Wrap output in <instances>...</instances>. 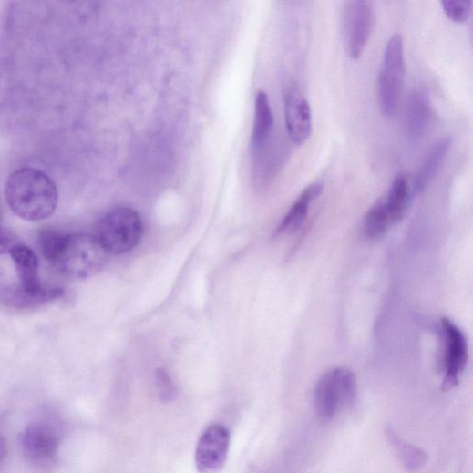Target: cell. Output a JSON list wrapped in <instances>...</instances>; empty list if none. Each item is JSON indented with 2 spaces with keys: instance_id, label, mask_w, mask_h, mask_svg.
Returning <instances> with one entry per match:
<instances>
[{
  "instance_id": "1",
  "label": "cell",
  "mask_w": 473,
  "mask_h": 473,
  "mask_svg": "<svg viewBox=\"0 0 473 473\" xmlns=\"http://www.w3.org/2000/svg\"><path fill=\"white\" fill-rule=\"evenodd\" d=\"M38 245L57 272L73 280L96 276L108 261V253L94 235L44 230L38 234Z\"/></svg>"
},
{
  "instance_id": "2",
  "label": "cell",
  "mask_w": 473,
  "mask_h": 473,
  "mask_svg": "<svg viewBox=\"0 0 473 473\" xmlns=\"http://www.w3.org/2000/svg\"><path fill=\"white\" fill-rule=\"evenodd\" d=\"M5 193L13 212L28 221L48 219L57 206L56 183L46 172L35 168H22L13 172Z\"/></svg>"
},
{
  "instance_id": "3",
  "label": "cell",
  "mask_w": 473,
  "mask_h": 473,
  "mask_svg": "<svg viewBox=\"0 0 473 473\" xmlns=\"http://www.w3.org/2000/svg\"><path fill=\"white\" fill-rule=\"evenodd\" d=\"M357 393L356 376L348 368L337 367L324 373L314 394L317 417L324 422L332 420L342 409L355 404Z\"/></svg>"
},
{
  "instance_id": "4",
  "label": "cell",
  "mask_w": 473,
  "mask_h": 473,
  "mask_svg": "<svg viewBox=\"0 0 473 473\" xmlns=\"http://www.w3.org/2000/svg\"><path fill=\"white\" fill-rule=\"evenodd\" d=\"M144 225L139 214L129 208H118L103 216L94 236L108 254H124L141 242Z\"/></svg>"
},
{
  "instance_id": "5",
  "label": "cell",
  "mask_w": 473,
  "mask_h": 473,
  "mask_svg": "<svg viewBox=\"0 0 473 473\" xmlns=\"http://www.w3.org/2000/svg\"><path fill=\"white\" fill-rule=\"evenodd\" d=\"M405 81L404 46L401 35L389 39L378 78L379 102L384 116L393 118L398 108Z\"/></svg>"
},
{
  "instance_id": "6",
  "label": "cell",
  "mask_w": 473,
  "mask_h": 473,
  "mask_svg": "<svg viewBox=\"0 0 473 473\" xmlns=\"http://www.w3.org/2000/svg\"><path fill=\"white\" fill-rule=\"evenodd\" d=\"M441 328L445 344L442 387L449 390L458 384L466 368L468 344L464 333L450 319L442 318Z\"/></svg>"
},
{
  "instance_id": "7",
  "label": "cell",
  "mask_w": 473,
  "mask_h": 473,
  "mask_svg": "<svg viewBox=\"0 0 473 473\" xmlns=\"http://www.w3.org/2000/svg\"><path fill=\"white\" fill-rule=\"evenodd\" d=\"M374 24L373 5L365 0L347 4L344 13V36L347 51L358 59L369 40Z\"/></svg>"
},
{
  "instance_id": "8",
  "label": "cell",
  "mask_w": 473,
  "mask_h": 473,
  "mask_svg": "<svg viewBox=\"0 0 473 473\" xmlns=\"http://www.w3.org/2000/svg\"><path fill=\"white\" fill-rule=\"evenodd\" d=\"M230 448V433L221 425L209 427L200 437L195 464L201 473H216L225 465Z\"/></svg>"
},
{
  "instance_id": "9",
  "label": "cell",
  "mask_w": 473,
  "mask_h": 473,
  "mask_svg": "<svg viewBox=\"0 0 473 473\" xmlns=\"http://www.w3.org/2000/svg\"><path fill=\"white\" fill-rule=\"evenodd\" d=\"M287 131L295 146H303L312 133V111L307 98L300 87L293 85L284 95Z\"/></svg>"
},
{
  "instance_id": "10",
  "label": "cell",
  "mask_w": 473,
  "mask_h": 473,
  "mask_svg": "<svg viewBox=\"0 0 473 473\" xmlns=\"http://www.w3.org/2000/svg\"><path fill=\"white\" fill-rule=\"evenodd\" d=\"M58 444L57 433L46 423L29 425L21 437L24 455L33 463H44L52 459Z\"/></svg>"
},
{
  "instance_id": "11",
  "label": "cell",
  "mask_w": 473,
  "mask_h": 473,
  "mask_svg": "<svg viewBox=\"0 0 473 473\" xmlns=\"http://www.w3.org/2000/svg\"><path fill=\"white\" fill-rule=\"evenodd\" d=\"M432 117L431 100L423 88L414 89L405 106L404 127L411 142H418L428 129Z\"/></svg>"
},
{
  "instance_id": "12",
  "label": "cell",
  "mask_w": 473,
  "mask_h": 473,
  "mask_svg": "<svg viewBox=\"0 0 473 473\" xmlns=\"http://www.w3.org/2000/svg\"><path fill=\"white\" fill-rule=\"evenodd\" d=\"M324 185L319 182L307 186L294 201L291 210L279 225L275 237L293 234L304 224L313 202L320 197Z\"/></svg>"
},
{
  "instance_id": "13",
  "label": "cell",
  "mask_w": 473,
  "mask_h": 473,
  "mask_svg": "<svg viewBox=\"0 0 473 473\" xmlns=\"http://www.w3.org/2000/svg\"><path fill=\"white\" fill-rule=\"evenodd\" d=\"M63 295L61 288H43L31 292L21 287H8L0 290V303L10 308L26 310L46 305Z\"/></svg>"
},
{
  "instance_id": "14",
  "label": "cell",
  "mask_w": 473,
  "mask_h": 473,
  "mask_svg": "<svg viewBox=\"0 0 473 473\" xmlns=\"http://www.w3.org/2000/svg\"><path fill=\"white\" fill-rule=\"evenodd\" d=\"M451 145L450 137L442 138L433 145L416 173L412 191L414 194H421L431 184L447 158Z\"/></svg>"
},
{
  "instance_id": "15",
  "label": "cell",
  "mask_w": 473,
  "mask_h": 473,
  "mask_svg": "<svg viewBox=\"0 0 473 473\" xmlns=\"http://www.w3.org/2000/svg\"><path fill=\"white\" fill-rule=\"evenodd\" d=\"M20 280V287L31 292L43 289L39 276V262L35 252L19 243L10 252Z\"/></svg>"
},
{
  "instance_id": "16",
  "label": "cell",
  "mask_w": 473,
  "mask_h": 473,
  "mask_svg": "<svg viewBox=\"0 0 473 473\" xmlns=\"http://www.w3.org/2000/svg\"><path fill=\"white\" fill-rule=\"evenodd\" d=\"M273 113L268 96L259 91L255 99L254 124L252 135V148L254 152L260 151L267 142L273 128Z\"/></svg>"
},
{
  "instance_id": "17",
  "label": "cell",
  "mask_w": 473,
  "mask_h": 473,
  "mask_svg": "<svg viewBox=\"0 0 473 473\" xmlns=\"http://www.w3.org/2000/svg\"><path fill=\"white\" fill-rule=\"evenodd\" d=\"M412 193L406 177L402 174L397 175L387 194L384 196L393 224L401 221L407 215L411 205Z\"/></svg>"
},
{
  "instance_id": "18",
  "label": "cell",
  "mask_w": 473,
  "mask_h": 473,
  "mask_svg": "<svg viewBox=\"0 0 473 473\" xmlns=\"http://www.w3.org/2000/svg\"><path fill=\"white\" fill-rule=\"evenodd\" d=\"M393 224L387 211L385 198L378 199L365 215L364 233L368 240H378Z\"/></svg>"
},
{
  "instance_id": "19",
  "label": "cell",
  "mask_w": 473,
  "mask_h": 473,
  "mask_svg": "<svg viewBox=\"0 0 473 473\" xmlns=\"http://www.w3.org/2000/svg\"><path fill=\"white\" fill-rule=\"evenodd\" d=\"M387 437L409 470L418 469L427 460V455L422 449L403 443L391 428L387 431Z\"/></svg>"
},
{
  "instance_id": "20",
  "label": "cell",
  "mask_w": 473,
  "mask_h": 473,
  "mask_svg": "<svg viewBox=\"0 0 473 473\" xmlns=\"http://www.w3.org/2000/svg\"><path fill=\"white\" fill-rule=\"evenodd\" d=\"M447 16L456 22H466L471 13L472 3L468 0H444L441 3Z\"/></svg>"
},
{
  "instance_id": "21",
  "label": "cell",
  "mask_w": 473,
  "mask_h": 473,
  "mask_svg": "<svg viewBox=\"0 0 473 473\" xmlns=\"http://www.w3.org/2000/svg\"><path fill=\"white\" fill-rule=\"evenodd\" d=\"M156 385L159 397L164 401H171L177 396V388L168 372L159 369L156 373Z\"/></svg>"
},
{
  "instance_id": "22",
  "label": "cell",
  "mask_w": 473,
  "mask_h": 473,
  "mask_svg": "<svg viewBox=\"0 0 473 473\" xmlns=\"http://www.w3.org/2000/svg\"><path fill=\"white\" fill-rule=\"evenodd\" d=\"M19 243L21 242L15 232L0 225V254L10 253Z\"/></svg>"
},
{
  "instance_id": "23",
  "label": "cell",
  "mask_w": 473,
  "mask_h": 473,
  "mask_svg": "<svg viewBox=\"0 0 473 473\" xmlns=\"http://www.w3.org/2000/svg\"><path fill=\"white\" fill-rule=\"evenodd\" d=\"M8 453V447L5 438L0 435V465L4 463Z\"/></svg>"
},
{
  "instance_id": "24",
  "label": "cell",
  "mask_w": 473,
  "mask_h": 473,
  "mask_svg": "<svg viewBox=\"0 0 473 473\" xmlns=\"http://www.w3.org/2000/svg\"><path fill=\"white\" fill-rule=\"evenodd\" d=\"M2 221H3V211H2V206H0V225H2Z\"/></svg>"
}]
</instances>
